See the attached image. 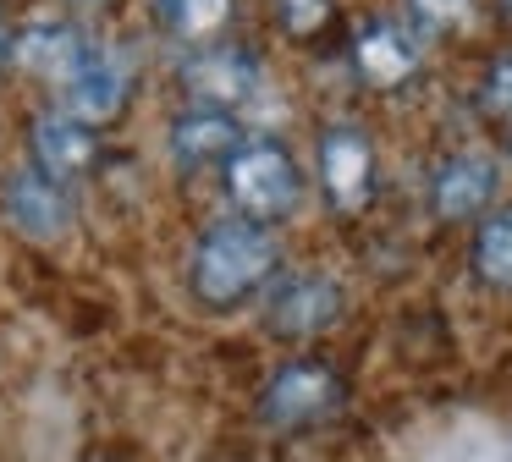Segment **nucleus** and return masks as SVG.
Segmentation results:
<instances>
[{"label": "nucleus", "mask_w": 512, "mask_h": 462, "mask_svg": "<svg viewBox=\"0 0 512 462\" xmlns=\"http://www.w3.org/2000/svg\"><path fill=\"white\" fill-rule=\"evenodd\" d=\"M276 270V237L254 220H221L193 253V297L204 308H232L254 297Z\"/></svg>", "instance_id": "obj_1"}, {"label": "nucleus", "mask_w": 512, "mask_h": 462, "mask_svg": "<svg viewBox=\"0 0 512 462\" xmlns=\"http://www.w3.org/2000/svg\"><path fill=\"white\" fill-rule=\"evenodd\" d=\"M232 198L248 209L254 220H276L298 204V165L281 143H248V149L232 154Z\"/></svg>", "instance_id": "obj_2"}, {"label": "nucleus", "mask_w": 512, "mask_h": 462, "mask_svg": "<svg viewBox=\"0 0 512 462\" xmlns=\"http://www.w3.org/2000/svg\"><path fill=\"white\" fill-rule=\"evenodd\" d=\"M336 402H342L336 369L303 358V363H287V369L265 385L259 413H265V424H276V429H303V424H314V418H325Z\"/></svg>", "instance_id": "obj_3"}, {"label": "nucleus", "mask_w": 512, "mask_h": 462, "mask_svg": "<svg viewBox=\"0 0 512 462\" xmlns=\"http://www.w3.org/2000/svg\"><path fill=\"white\" fill-rule=\"evenodd\" d=\"M265 319H270L276 336L309 341V336H320V330H331L336 319H342V286H336L331 275H303V281L281 286Z\"/></svg>", "instance_id": "obj_4"}, {"label": "nucleus", "mask_w": 512, "mask_h": 462, "mask_svg": "<svg viewBox=\"0 0 512 462\" xmlns=\"http://www.w3.org/2000/svg\"><path fill=\"white\" fill-rule=\"evenodd\" d=\"M6 220H12L23 237L50 242V237L67 231L72 204H67V193H61V182H50L45 171H12L6 176Z\"/></svg>", "instance_id": "obj_5"}, {"label": "nucleus", "mask_w": 512, "mask_h": 462, "mask_svg": "<svg viewBox=\"0 0 512 462\" xmlns=\"http://www.w3.org/2000/svg\"><path fill=\"white\" fill-rule=\"evenodd\" d=\"M320 176L331 187L336 209H358L369 198V176H375V154L358 127H331L320 143Z\"/></svg>", "instance_id": "obj_6"}, {"label": "nucleus", "mask_w": 512, "mask_h": 462, "mask_svg": "<svg viewBox=\"0 0 512 462\" xmlns=\"http://www.w3.org/2000/svg\"><path fill=\"white\" fill-rule=\"evenodd\" d=\"M496 165L485 154H452V160L435 171V187H430V204L441 220H468L496 198Z\"/></svg>", "instance_id": "obj_7"}, {"label": "nucleus", "mask_w": 512, "mask_h": 462, "mask_svg": "<svg viewBox=\"0 0 512 462\" xmlns=\"http://www.w3.org/2000/svg\"><path fill=\"white\" fill-rule=\"evenodd\" d=\"M34 160H39V171H45L50 182H67V176L89 171V165H94V132H89V121L67 116V110L39 116L34 121Z\"/></svg>", "instance_id": "obj_8"}, {"label": "nucleus", "mask_w": 512, "mask_h": 462, "mask_svg": "<svg viewBox=\"0 0 512 462\" xmlns=\"http://www.w3.org/2000/svg\"><path fill=\"white\" fill-rule=\"evenodd\" d=\"M12 50H17V61H23L28 72H39V77H50V83L67 88L72 72L89 61L94 44L83 39L78 28H67V22H39V28H28L23 39L12 44Z\"/></svg>", "instance_id": "obj_9"}, {"label": "nucleus", "mask_w": 512, "mask_h": 462, "mask_svg": "<svg viewBox=\"0 0 512 462\" xmlns=\"http://www.w3.org/2000/svg\"><path fill=\"white\" fill-rule=\"evenodd\" d=\"M122 99H127V66L116 61L111 50H89V61H83L78 72H72V83H67L72 116L78 121H105V116L122 110Z\"/></svg>", "instance_id": "obj_10"}, {"label": "nucleus", "mask_w": 512, "mask_h": 462, "mask_svg": "<svg viewBox=\"0 0 512 462\" xmlns=\"http://www.w3.org/2000/svg\"><path fill=\"white\" fill-rule=\"evenodd\" d=\"M182 77H188L193 94L221 99V105H237V99H248V94H254V83H259L254 61H248V55H237V50H204V55H193Z\"/></svg>", "instance_id": "obj_11"}, {"label": "nucleus", "mask_w": 512, "mask_h": 462, "mask_svg": "<svg viewBox=\"0 0 512 462\" xmlns=\"http://www.w3.org/2000/svg\"><path fill=\"white\" fill-rule=\"evenodd\" d=\"M353 61H358V72H364L375 88H397L402 77L419 66V50H413L408 33H397V28H369L364 39H358Z\"/></svg>", "instance_id": "obj_12"}, {"label": "nucleus", "mask_w": 512, "mask_h": 462, "mask_svg": "<svg viewBox=\"0 0 512 462\" xmlns=\"http://www.w3.org/2000/svg\"><path fill=\"white\" fill-rule=\"evenodd\" d=\"M237 149V121L232 116H215V110H193L171 127V154L182 165H204L215 154H232Z\"/></svg>", "instance_id": "obj_13"}, {"label": "nucleus", "mask_w": 512, "mask_h": 462, "mask_svg": "<svg viewBox=\"0 0 512 462\" xmlns=\"http://www.w3.org/2000/svg\"><path fill=\"white\" fill-rule=\"evenodd\" d=\"M474 275L496 292H512V209L490 215L474 237Z\"/></svg>", "instance_id": "obj_14"}, {"label": "nucleus", "mask_w": 512, "mask_h": 462, "mask_svg": "<svg viewBox=\"0 0 512 462\" xmlns=\"http://www.w3.org/2000/svg\"><path fill=\"white\" fill-rule=\"evenodd\" d=\"M232 17V0H166V22L177 39H215Z\"/></svg>", "instance_id": "obj_15"}, {"label": "nucleus", "mask_w": 512, "mask_h": 462, "mask_svg": "<svg viewBox=\"0 0 512 462\" xmlns=\"http://www.w3.org/2000/svg\"><path fill=\"white\" fill-rule=\"evenodd\" d=\"M485 110L496 116H512V61H496L485 77Z\"/></svg>", "instance_id": "obj_16"}, {"label": "nucleus", "mask_w": 512, "mask_h": 462, "mask_svg": "<svg viewBox=\"0 0 512 462\" xmlns=\"http://www.w3.org/2000/svg\"><path fill=\"white\" fill-rule=\"evenodd\" d=\"M413 11L430 17V22H457L468 11V0H413Z\"/></svg>", "instance_id": "obj_17"}]
</instances>
